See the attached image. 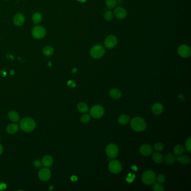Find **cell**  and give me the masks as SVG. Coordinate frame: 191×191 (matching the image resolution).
<instances>
[{
    "label": "cell",
    "mask_w": 191,
    "mask_h": 191,
    "mask_svg": "<svg viewBox=\"0 0 191 191\" xmlns=\"http://www.w3.org/2000/svg\"><path fill=\"white\" fill-rule=\"evenodd\" d=\"M131 127L133 130L136 132H142L145 130L146 123L142 118L135 117L131 120Z\"/></svg>",
    "instance_id": "1"
},
{
    "label": "cell",
    "mask_w": 191,
    "mask_h": 191,
    "mask_svg": "<svg viewBox=\"0 0 191 191\" xmlns=\"http://www.w3.org/2000/svg\"><path fill=\"white\" fill-rule=\"evenodd\" d=\"M153 189L154 191H164V187L160 183H156L153 187Z\"/></svg>",
    "instance_id": "30"
},
{
    "label": "cell",
    "mask_w": 191,
    "mask_h": 191,
    "mask_svg": "<svg viewBox=\"0 0 191 191\" xmlns=\"http://www.w3.org/2000/svg\"><path fill=\"white\" fill-rule=\"evenodd\" d=\"M129 121H130V117L125 114L121 115L118 118V122L122 125H126Z\"/></svg>",
    "instance_id": "23"
},
{
    "label": "cell",
    "mask_w": 191,
    "mask_h": 191,
    "mask_svg": "<svg viewBox=\"0 0 191 191\" xmlns=\"http://www.w3.org/2000/svg\"><path fill=\"white\" fill-rule=\"evenodd\" d=\"M8 116H9V119L11 121L17 122L19 121V119H20L19 115L18 114V113L14 111H11L9 112Z\"/></svg>",
    "instance_id": "19"
},
{
    "label": "cell",
    "mask_w": 191,
    "mask_h": 191,
    "mask_svg": "<svg viewBox=\"0 0 191 191\" xmlns=\"http://www.w3.org/2000/svg\"><path fill=\"white\" fill-rule=\"evenodd\" d=\"M115 16L118 19H124L127 16V11L125 9L122 7L116 8L114 11Z\"/></svg>",
    "instance_id": "13"
},
{
    "label": "cell",
    "mask_w": 191,
    "mask_h": 191,
    "mask_svg": "<svg viewBox=\"0 0 191 191\" xmlns=\"http://www.w3.org/2000/svg\"><path fill=\"white\" fill-rule=\"evenodd\" d=\"M163 106L162 104L157 103L154 104L152 106V112L155 115H160L163 112Z\"/></svg>",
    "instance_id": "15"
},
{
    "label": "cell",
    "mask_w": 191,
    "mask_h": 191,
    "mask_svg": "<svg viewBox=\"0 0 191 191\" xmlns=\"http://www.w3.org/2000/svg\"><path fill=\"white\" fill-rule=\"evenodd\" d=\"M118 41L117 38L113 35H110L106 36L104 41L105 46L109 49L113 48L117 44Z\"/></svg>",
    "instance_id": "10"
},
{
    "label": "cell",
    "mask_w": 191,
    "mask_h": 191,
    "mask_svg": "<svg viewBox=\"0 0 191 191\" xmlns=\"http://www.w3.org/2000/svg\"><path fill=\"white\" fill-rule=\"evenodd\" d=\"M154 148L157 151H162L163 149L164 148V145L161 143L157 142L154 145Z\"/></svg>",
    "instance_id": "32"
},
{
    "label": "cell",
    "mask_w": 191,
    "mask_h": 191,
    "mask_svg": "<svg viewBox=\"0 0 191 191\" xmlns=\"http://www.w3.org/2000/svg\"><path fill=\"white\" fill-rule=\"evenodd\" d=\"M38 176L41 180L43 181H47L50 179L51 172L49 169L47 168H43L39 171Z\"/></svg>",
    "instance_id": "11"
},
{
    "label": "cell",
    "mask_w": 191,
    "mask_h": 191,
    "mask_svg": "<svg viewBox=\"0 0 191 191\" xmlns=\"http://www.w3.org/2000/svg\"><path fill=\"white\" fill-rule=\"evenodd\" d=\"M178 53L181 57L187 58L191 56V49L187 45L182 44L178 48Z\"/></svg>",
    "instance_id": "9"
},
{
    "label": "cell",
    "mask_w": 191,
    "mask_h": 191,
    "mask_svg": "<svg viewBox=\"0 0 191 191\" xmlns=\"http://www.w3.org/2000/svg\"><path fill=\"white\" fill-rule=\"evenodd\" d=\"M32 35L35 38L41 39L43 38L46 35L45 28L42 26H36L32 30Z\"/></svg>",
    "instance_id": "7"
},
{
    "label": "cell",
    "mask_w": 191,
    "mask_h": 191,
    "mask_svg": "<svg viewBox=\"0 0 191 191\" xmlns=\"http://www.w3.org/2000/svg\"><path fill=\"white\" fill-rule=\"evenodd\" d=\"M186 148L189 153L191 152V138L189 137L187 139L186 142Z\"/></svg>",
    "instance_id": "33"
},
{
    "label": "cell",
    "mask_w": 191,
    "mask_h": 191,
    "mask_svg": "<svg viewBox=\"0 0 191 191\" xmlns=\"http://www.w3.org/2000/svg\"><path fill=\"white\" fill-rule=\"evenodd\" d=\"M78 111L81 113H86L88 111L89 108L86 103L82 102L78 105Z\"/></svg>",
    "instance_id": "25"
},
{
    "label": "cell",
    "mask_w": 191,
    "mask_h": 191,
    "mask_svg": "<svg viewBox=\"0 0 191 191\" xmlns=\"http://www.w3.org/2000/svg\"><path fill=\"white\" fill-rule=\"evenodd\" d=\"M21 129L24 132H30L34 130L35 128V122L30 118H25L22 120L20 123Z\"/></svg>",
    "instance_id": "2"
},
{
    "label": "cell",
    "mask_w": 191,
    "mask_h": 191,
    "mask_svg": "<svg viewBox=\"0 0 191 191\" xmlns=\"http://www.w3.org/2000/svg\"><path fill=\"white\" fill-rule=\"evenodd\" d=\"M53 160V158L49 155L45 156L42 159V164L45 166H49L52 165Z\"/></svg>",
    "instance_id": "22"
},
{
    "label": "cell",
    "mask_w": 191,
    "mask_h": 191,
    "mask_svg": "<svg viewBox=\"0 0 191 191\" xmlns=\"http://www.w3.org/2000/svg\"><path fill=\"white\" fill-rule=\"evenodd\" d=\"M24 21L25 17L21 14H17L14 19V23L15 25L17 26H21L24 24Z\"/></svg>",
    "instance_id": "14"
},
{
    "label": "cell",
    "mask_w": 191,
    "mask_h": 191,
    "mask_svg": "<svg viewBox=\"0 0 191 191\" xmlns=\"http://www.w3.org/2000/svg\"><path fill=\"white\" fill-rule=\"evenodd\" d=\"M32 19L34 24H38L39 23L42 19V15L39 12H36L33 15Z\"/></svg>",
    "instance_id": "27"
},
{
    "label": "cell",
    "mask_w": 191,
    "mask_h": 191,
    "mask_svg": "<svg viewBox=\"0 0 191 191\" xmlns=\"http://www.w3.org/2000/svg\"><path fill=\"white\" fill-rule=\"evenodd\" d=\"M104 17L105 20L106 21H111L113 19V12L111 11H106L105 12L104 14Z\"/></svg>",
    "instance_id": "29"
},
{
    "label": "cell",
    "mask_w": 191,
    "mask_h": 191,
    "mask_svg": "<svg viewBox=\"0 0 191 191\" xmlns=\"http://www.w3.org/2000/svg\"><path fill=\"white\" fill-rule=\"evenodd\" d=\"M54 52V49L51 46H46L43 49V53L44 54L47 56H52Z\"/></svg>",
    "instance_id": "26"
},
{
    "label": "cell",
    "mask_w": 191,
    "mask_h": 191,
    "mask_svg": "<svg viewBox=\"0 0 191 191\" xmlns=\"http://www.w3.org/2000/svg\"><path fill=\"white\" fill-rule=\"evenodd\" d=\"M18 130L19 126L17 124L15 123L10 124L6 128V131L9 134H14L17 132Z\"/></svg>",
    "instance_id": "18"
},
{
    "label": "cell",
    "mask_w": 191,
    "mask_h": 191,
    "mask_svg": "<svg viewBox=\"0 0 191 191\" xmlns=\"http://www.w3.org/2000/svg\"><path fill=\"white\" fill-rule=\"evenodd\" d=\"M105 152L110 159L115 158L118 154V148L116 145L111 144L108 145L105 148Z\"/></svg>",
    "instance_id": "6"
},
{
    "label": "cell",
    "mask_w": 191,
    "mask_h": 191,
    "mask_svg": "<svg viewBox=\"0 0 191 191\" xmlns=\"http://www.w3.org/2000/svg\"><path fill=\"white\" fill-rule=\"evenodd\" d=\"M175 160L179 161L183 165H188L190 163V158L187 155H179L175 157Z\"/></svg>",
    "instance_id": "16"
},
{
    "label": "cell",
    "mask_w": 191,
    "mask_h": 191,
    "mask_svg": "<svg viewBox=\"0 0 191 191\" xmlns=\"http://www.w3.org/2000/svg\"><path fill=\"white\" fill-rule=\"evenodd\" d=\"M121 163L117 160H113L110 161L109 164V170L113 174H118L122 170Z\"/></svg>",
    "instance_id": "8"
},
{
    "label": "cell",
    "mask_w": 191,
    "mask_h": 191,
    "mask_svg": "<svg viewBox=\"0 0 191 191\" xmlns=\"http://www.w3.org/2000/svg\"><path fill=\"white\" fill-rule=\"evenodd\" d=\"M165 163L168 165H173L175 163V157L172 154H168L166 155L164 158Z\"/></svg>",
    "instance_id": "20"
},
{
    "label": "cell",
    "mask_w": 191,
    "mask_h": 191,
    "mask_svg": "<svg viewBox=\"0 0 191 191\" xmlns=\"http://www.w3.org/2000/svg\"><path fill=\"white\" fill-rule=\"evenodd\" d=\"M6 185L5 183H1L0 184V190H3L5 189H6Z\"/></svg>",
    "instance_id": "38"
},
{
    "label": "cell",
    "mask_w": 191,
    "mask_h": 191,
    "mask_svg": "<svg viewBox=\"0 0 191 191\" xmlns=\"http://www.w3.org/2000/svg\"><path fill=\"white\" fill-rule=\"evenodd\" d=\"M163 156L159 153H155L153 155V160L157 164L161 163L163 161Z\"/></svg>",
    "instance_id": "21"
},
{
    "label": "cell",
    "mask_w": 191,
    "mask_h": 191,
    "mask_svg": "<svg viewBox=\"0 0 191 191\" xmlns=\"http://www.w3.org/2000/svg\"><path fill=\"white\" fill-rule=\"evenodd\" d=\"M184 148L181 145H178L174 148V153L177 156L182 155L184 153Z\"/></svg>",
    "instance_id": "24"
},
{
    "label": "cell",
    "mask_w": 191,
    "mask_h": 191,
    "mask_svg": "<svg viewBox=\"0 0 191 191\" xmlns=\"http://www.w3.org/2000/svg\"><path fill=\"white\" fill-rule=\"evenodd\" d=\"M90 120V115L89 114H84L81 116L80 118V121L81 122L85 123Z\"/></svg>",
    "instance_id": "31"
},
{
    "label": "cell",
    "mask_w": 191,
    "mask_h": 191,
    "mask_svg": "<svg viewBox=\"0 0 191 191\" xmlns=\"http://www.w3.org/2000/svg\"><path fill=\"white\" fill-rule=\"evenodd\" d=\"M134 178H135V175L130 174L127 178V181L128 183H131L134 180Z\"/></svg>",
    "instance_id": "36"
},
{
    "label": "cell",
    "mask_w": 191,
    "mask_h": 191,
    "mask_svg": "<svg viewBox=\"0 0 191 191\" xmlns=\"http://www.w3.org/2000/svg\"><path fill=\"white\" fill-rule=\"evenodd\" d=\"M105 5L108 9H113L116 5V0H105Z\"/></svg>",
    "instance_id": "28"
},
{
    "label": "cell",
    "mask_w": 191,
    "mask_h": 191,
    "mask_svg": "<svg viewBox=\"0 0 191 191\" xmlns=\"http://www.w3.org/2000/svg\"><path fill=\"white\" fill-rule=\"evenodd\" d=\"M3 147H2V145H1L0 144V155L2 154V153H3Z\"/></svg>",
    "instance_id": "39"
},
{
    "label": "cell",
    "mask_w": 191,
    "mask_h": 191,
    "mask_svg": "<svg viewBox=\"0 0 191 191\" xmlns=\"http://www.w3.org/2000/svg\"><path fill=\"white\" fill-rule=\"evenodd\" d=\"M156 179H157V181L159 182V183L161 184L165 182V177L163 174H159Z\"/></svg>",
    "instance_id": "34"
},
{
    "label": "cell",
    "mask_w": 191,
    "mask_h": 191,
    "mask_svg": "<svg viewBox=\"0 0 191 191\" xmlns=\"http://www.w3.org/2000/svg\"><path fill=\"white\" fill-rule=\"evenodd\" d=\"M33 165L36 168H40L42 166V164L39 160H35L33 162Z\"/></svg>",
    "instance_id": "35"
},
{
    "label": "cell",
    "mask_w": 191,
    "mask_h": 191,
    "mask_svg": "<svg viewBox=\"0 0 191 191\" xmlns=\"http://www.w3.org/2000/svg\"><path fill=\"white\" fill-rule=\"evenodd\" d=\"M71 180L73 181H76V180H77V178H76V177H75V176H73V177H72V178H71Z\"/></svg>",
    "instance_id": "40"
},
{
    "label": "cell",
    "mask_w": 191,
    "mask_h": 191,
    "mask_svg": "<svg viewBox=\"0 0 191 191\" xmlns=\"http://www.w3.org/2000/svg\"><path fill=\"white\" fill-rule=\"evenodd\" d=\"M105 49L101 45H96L93 47L90 51L91 56L95 59H99L104 56Z\"/></svg>",
    "instance_id": "3"
},
{
    "label": "cell",
    "mask_w": 191,
    "mask_h": 191,
    "mask_svg": "<svg viewBox=\"0 0 191 191\" xmlns=\"http://www.w3.org/2000/svg\"><path fill=\"white\" fill-rule=\"evenodd\" d=\"M67 85L69 87H74L76 86V84H75V82L72 81V80H71V81H69L67 83Z\"/></svg>",
    "instance_id": "37"
},
{
    "label": "cell",
    "mask_w": 191,
    "mask_h": 191,
    "mask_svg": "<svg viewBox=\"0 0 191 191\" xmlns=\"http://www.w3.org/2000/svg\"><path fill=\"white\" fill-rule=\"evenodd\" d=\"M139 152L143 156H149L153 153V148L150 145L148 144L142 145L139 148Z\"/></svg>",
    "instance_id": "12"
},
{
    "label": "cell",
    "mask_w": 191,
    "mask_h": 191,
    "mask_svg": "<svg viewBox=\"0 0 191 191\" xmlns=\"http://www.w3.org/2000/svg\"><path fill=\"white\" fill-rule=\"evenodd\" d=\"M156 178V175L154 172L147 170L142 174V182L146 185H151L155 182Z\"/></svg>",
    "instance_id": "4"
},
{
    "label": "cell",
    "mask_w": 191,
    "mask_h": 191,
    "mask_svg": "<svg viewBox=\"0 0 191 191\" xmlns=\"http://www.w3.org/2000/svg\"><path fill=\"white\" fill-rule=\"evenodd\" d=\"M90 113L94 118H100L104 115V108L100 105H95L91 108Z\"/></svg>",
    "instance_id": "5"
},
{
    "label": "cell",
    "mask_w": 191,
    "mask_h": 191,
    "mask_svg": "<svg viewBox=\"0 0 191 191\" xmlns=\"http://www.w3.org/2000/svg\"><path fill=\"white\" fill-rule=\"evenodd\" d=\"M109 94L114 99H118L122 96L121 91L117 89H112L110 90Z\"/></svg>",
    "instance_id": "17"
},
{
    "label": "cell",
    "mask_w": 191,
    "mask_h": 191,
    "mask_svg": "<svg viewBox=\"0 0 191 191\" xmlns=\"http://www.w3.org/2000/svg\"><path fill=\"white\" fill-rule=\"evenodd\" d=\"M0 139H1V137H0Z\"/></svg>",
    "instance_id": "41"
}]
</instances>
